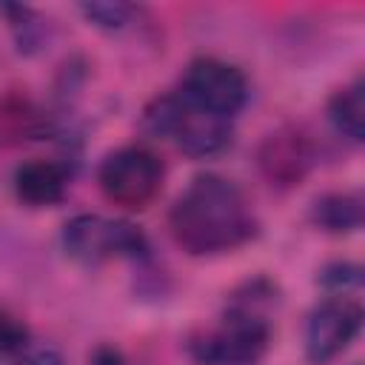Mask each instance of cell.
Listing matches in <instances>:
<instances>
[{"instance_id": "5bb4252c", "label": "cell", "mask_w": 365, "mask_h": 365, "mask_svg": "<svg viewBox=\"0 0 365 365\" xmlns=\"http://www.w3.org/2000/svg\"><path fill=\"white\" fill-rule=\"evenodd\" d=\"M26 328L0 311V365H20L23 362V348H26Z\"/></svg>"}, {"instance_id": "30bf717a", "label": "cell", "mask_w": 365, "mask_h": 365, "mask_svg": "<svg viewBox=\"0 0 365 365\" xmlns=\"http://www.w3.org/2000/svg\"><path fill=\"white\" fill-rule=\"evenodd\" d=\"M311 222L331 234H351L362 228V197L351 191L322 194L311 205Z\"/></svg>"}, {"instance_id": "277c9868", "label": "cell", "mask_w": 365, "mask_h": 365, "mask_svg": "<svg viewBox=\"0 0 365 365\" xmlns=\"http://www.w3.org/2000/svg\"><path fill=\"white\" fill-rule=\"evenodd\" d=\"M163 160L143 145H123L106 154L97 171V182L106 200L128 211L148 208L163 188Z\"/></svg>"}, {"instance_id": "ba28073f", "label": "cell", "mask_w": 365, "mask_h": 365, "mask_svg": "<svg viewBox=\"0 0 365 365\" xmlns=\"http://www.w3.org/2000/svg\"><path fill=\"white\" fill-rule=\"evenodd\" d=\"M314 160H317L314 140L299 125H282L271 131L259 143V151H257L262 177L279 188L299 185V180L311 171Z\"/></svg>"}, {"instance_id": "9c48e42d", "label": "cell", "mask_w": 365, "mask_h": 365, "mask_svg": "<svg viewBox=\"0 0 365 365\" xmlns=\"http://www.w3.org/2000/svg\"><path fill=\"white\" fill-rule=\"evenodd\" d=\"M68 171L54 160H29L14 168V194L31 208L54 205L63 200Z\"/></svg>"}, {"instance_id": "3957f363", "label": "cell", "mask_w": 365, "mask_h": 365, "mask_svg": "<svg viewBox=\"0 0 365 365\" xmlns=\"http://www.w3.org/2000/svg\"><path fill=\"white\" fill-rule=\"evenodd\" d=\"M268 319L251 305L231 302L222 325L194 336L188 351L200 365H257L268 351Z\"/></svg>"}, {"instance_id": "5b68a950", "label": "cell", "mask_w": 365, "mask_h": 365, "mask_svg": "<svg viewBox=\"0 0 365 365\" xmlns=\"http://www.w3.org/2000/svg\"><path fill=\"white\" fill-rule=\"evenodd\" d=\"M63 248L83 265H100L114 257H143L148 242L140 228L100 214H77L63 225Z\"/></svg>"}, {"instance_id": "6da1fadb", "label": "cell", "mask_w": 365, "mask_h": 365, "mask_svg": "<svg viewBox=\"0 0 365 365\" xmlns=\"http://www.w3.org/2000/svg\"><path fill=\"white\" fill-rule=\"evenodd\" d=\"M168 228L188 254H222L257 234V217L245 194L220 174L194 177L168 211Z\"/></svg>"}, {"instance_id": "7c38bea8", "label": "cell", "mask_w": 365, "mask_h": 365, "mask_svg": "<svg viewBox=\"0 0 365 365\" xmlns=\"http://www.w3.org/2000/svg\"><path fill=\"white\" fill-rule=\"evenodd\" d=\"M43 131H46V120L29 100H23V97L0 100V145L37 140Z\"/></svg>"}, {"instance_id": "9a60e30c", "label": "cell", "mask_w": 365, "mask_h": 365, "mask_svg": "<svg viewBox=\"0 0 365 365\" xmlns=\"http://www.w3.org/2000/svg\"><path fill=\"white\" fill-rule=\"evenodd\" d=\"M317 282L334 294H345L362 285V268L356 262H331L317 274Z\"/></svg>"}, {"instance_id": "7a4b0ae2", "label": "cell", "mask_w": 365, "mask_h": 365, "mask_svg": "<svg viewBox=\"0 0 365 365\" xmlns=\"http://www.w3.org/2000/svg\"><path fill=\"white\" fill-rule=\"evenodd\" d=\"M143 128L151 137L171 140L182 154L197 160L217 157L231 145V120L194 106L180 91L151 100L143 111Z\"/></svg>"}, {"instance_id": "4fadbf2b", "label": "cell", "mask_w": 365, "mask_h": 365, "mask_svg": "<svg viewBox=\"0 0 365 365\" xmlns=\"http://www.w3.org/2000/svg\"><path fill=\"white\" fill-rule=\"evenodd\" d=\"M80 14L97 26V29H106V31H120L131 23L134 17V6L128 3H111V0H97V3H80Z\"/></svg>"}, {"instance_id": "8992f818", "label": "cell", "mask_w": 365, "mask_h": 365, "mask_svg": "<svg viewBox=\"0 0 365 365\" xmlns=\"http://www.w3.org/2000/svg\"><path fill=\"white\" fill-rule=\"evenodd\" d=\"M180 94L188 97L194 106L231 120L248 100V83L237 66L217 57H197L185 68Z\"/></svg>"}, {"instance_id": "e0dca14e", "label": "cell", "mask_w": 365, "mask_h": 365, "mask_svg": "<svg viewBox=\"0 0 365 365\" xmlns=\"http://www.w3.org/2000/svg\"><path fill=\"white\" fill-rule=\"evenodd\" d=\"M91 365H128V362H125V356H123L117 348L100 345V348L91 354Z\"/></svg>"}, {"instance_id": "52a82bcc", "label": "cell", "mask_w": 365, "mask_h": 365, "mask_svg": "<svg viewBox=\"0 0 365 365\" xmlns=\"http://www.w3.org/2000/svg\"><path fill=\"white\" fill-rule=\"evenodd\" d=\"M362 328V308L348 297H331L319 302L305 322V356L314 365H325L339 356Z\"/></svg>"}, {"instance_id": "8fae6325", "label": "cell", "mask_w": 365, "mask_h": 365, "mask_svg": "<svg viewBox=\"0 0 365 365\" xmlns=\"http://www.w3.org/2000/svg\"><path fill=\"white\" fill-rule=\"evenodd\" d=\"M328 120L336 134L351 143H362L365 137V80L356 77L345 88H339L328 103Z\"/></svg>"}, {"instance_id": "2e32d148", "label": "cell", "mask_w": 365, "mask_h": 365, "mask_svg": "<svg viewBox=\"0 0 365 365\" xmlns=\"http://www.w3.org/2000/svg\"><path fill=\"white\" fill-rule=\"evenodd\" d=\"M20 365H66V362H63V356H60L57 351H51V348H40V351H31L29 356H23Z\"/></svg>"}]
</instances>
